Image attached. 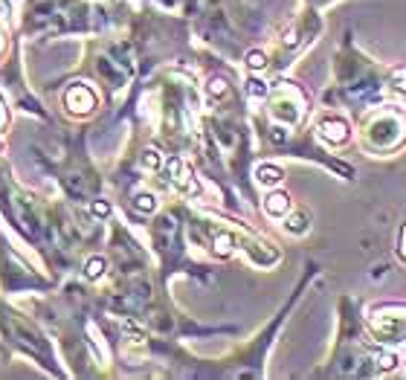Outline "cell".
I'll return each instance as SVG.
<instances>
[{
	"label": "cell",
	"mask_w": 406,
	"mask_h": 380,
	"mask_svg": "<svg viewBox=\"0 0 406 380\" xmlns=\"http://www.w3.org/2000/svg\"><path fill=\"white\" fill-rule=\"evenodd\" d=\"M403 366V352L383 345L366 325V302L351 293L337 299V331L328 354L307 377H386Z\"/></svg>",
	"instance_id": "obj_1"
},
{
	"label": "cell",
	"mask_w": 406,
	"mask_h": 380,
	"mask_svg": "<svg viewBox=\"0 0 406 380\" xmlns=\"http://www.w3.org/2000/svg\"><path fill=\"white\" fill-rule=\"evenodd\" d=\"M395 64L378 61L357 44L354 29H346L331 56V79L319 93V105L343 108L351 117L380 102H395Z\"/></svg>",
	"instance_id": "obj_2"
},
{
	"label": "cell",
	"mask_w": 406,
	"mask_h": 380,
	"mask_svg": "<svg viewBox=\"0 0 406 380\" xmlns=\"http://www.w3.org/2000/svg\"><path fill=\"white\" fill-rule=\"evenodd\" d=\"M354 142L369 157H398L406 151V105L380 102L354 117Z\"/></svg>",
	"instance_id": "obj_3"
},
{
	"label": "cell",
	"mask_w": 406,
	"mask_h": 380,
	"mask_svg": "<svg viewBox=\"0 0 406 380\" xmlns=\"http://www.w3.org/2000/svg\"><path fill=\"white\" fill-rule=\"evenodd\" d=\"M311 131L322 148L339 154L348 145H354V117L343 108H331V105H319L311 117Z\"/></svg>",
	"instance_id": "obj_4"
},
{
	"label": "cell",
	"mask_w": 406,
	"mask_h": 380,
	"mask_svg": "<svg viewBox=\"0 0 406 380\" xmlns=\"http://www.w3.org/2000/svg\"><path fill=\"white\" fill-rule=\"evenodd\" d=\"M366 325L371 337L392 349H406V302L366 305Z\"/></svg>",
	"instance_id": "obj_5"
},
{
	"label": "cell",
	"mask_w": 406,
	"mask_h": 380,
	"mask_svg": "<svg viewBox=\"0 0 406 380\" xmlns=\"http://www.w3.org/2000/svg\"><path fill=\"white\" fill-rule=\"evenodd\" d=\"M64 105H67L70 113H78V117H87V113L96 108V93L85 81H76V85L64 93Z\"/></svg>",
	"instance_id": "obj_6"
},
{
	"label": "cell",
	"mask_w": 406,
	"mask_h": 380,
	"mask_svg": "<svg viewBox=\"0 0 406 380\" xmlns=\"http://www.w3.org/2000/svg\"><path fill=\"white\" fill-rule=\"evenodd\" d=\"M294 206H296V204H294V197H290L285 189H279V186L267 189V197H264V215H267V218L282 221Z\"/></svg>",
	"instance_id": "obj_7"
},
{
	"label": "cell",
	"mask_w": 406,
	"mask_h": 380,
	"mask_svg": "<svg viewBox=\"0 0 406 380\" xmlns=\"http://www.w3.org/2000/svg\"><path fill=\"white\" fill-rule=\"evenodd\" d=\"M311 224H314L311 212H307V209H302V206H294V209H290V212L285 215V218H282L285 233L296 236V238H302V236H307V233H311Z\"/></svg>",
	"instance_id": "obj_8"
},
{
	"label": "cell",
	"mask_w": 406,
	"mask_h": 380,
	"mask_svg": "<svg viewBox=\"0 0 406 380\" xmlns=\"http://www.w3.org/2000/svg\"><path fill=\"white\" fill-rule=\"evenodd\" d=\"M334 3H339V0H302V6L296 12V18L307 21V24H319L325 26V12H328Z\"/></svg>",
	"instance_id": "obj_9"
},
{
	"label": "cell",
	"mask_w": 406,
	"mask_h": 380,
	"mask_svg": "<svg viewBox=\"0 0 406 380\" xmlns=\"http://www.w3.org/2000/svg\"><path fill=\"white\" fill-rule=\"evenodd\" d=\"M166 154L160 151L157 145H149V148H142V154H139V169L142 172H149V174H160L162 169H166Z\"/></svg>",
	"instance_id": "obj_10"
},
{
	"label": "cell",
	"mask_w": 406,
	"mask_h": 380,
	"mask_svg": "<svg viewBox=\"0 0 406 380\" xmlns=\"http://www.w3.org/2000/svg\"><path fill=\"white\" fill-rule=\"evenodd\" d=\"M253 177L258 180V186H267V189H273V186H279L282 180H285V172H282L279 166H270V163H262V166H255Z\"/></svg>",
	"instance_id": "obj_11"
},
{
	"label": "cell",
	"mask_w": 406,
	"mask_h": 380,
	"mask_svg": "<svg viewBox=\"0 0 406 380\" xmlns=\"http://www.w3.org/2000/svg\"><path fill=\"white\" fill-rule=\"evenodd\" d=\"M131 206H134V212H139V215H154V212L160 209V201H157L154 192H137V195L131 197Z\"/></svg>",
	"instance_id": "obj_12"
},
{
	"label": "cell",
	"mask_w": 406,
	"mask_h": 380,
	"mask_svg": "<svg viewBox=\"0 0 406 380\" xmlns=\"http://www.w3.org/2000/svg\"><path fill=\"white\" fill-rule=\"evenodd\" d=\"M105 273H108V258L105 256H90L85 261V279L87 282H99Z\"/></svg>",
	"instance_id": "obj_13"
},
{
	"label": "cell",
	"mask_w": 406,
	"mask_h": 380,
	"mask_svg": "<svg viewBox=\"0 0 406 380\" xmlns=\"http://www.w3.org/2000/svg\"><path fill=\"white\" fill-rule=\"evenodd\" d=\"M87 212H90V218H96V221H105V218H110L113 206H110V204L105 201V197H96V201H90Z\"/></svg>",
	"instance_id": "obj_14"
},
{
	"label": "cell",
	"mask_w": 406,
	"mask_h": 380,
	"mask_svg": "<svg viewBox=\"0 0 406 380\" xmlns=\"http://www.w3.org/2000/svg\"><path fill=\"white\" fill-rule=\"evenodd\" d=\"M395 256L400 264H406V224H400L398 236H395Z\"/></svg>",
	"instance_id": "obj_15"
},
{
	"label": "cell",
	"mask_w": 406,
	"mask_h": 380,
	"mask_svg": "<svg viewBox=\"0 0 406 380\" xmlns=\"http://www.w3.org/2000/svg\"><path fill=\"white\" fill-rule=\"evenodd\" d=\"M3 148H6V145H3V140H0V154H3Z\"/></svg>",
	"instance_id": "obj_16"
},
{
	"label": "cell",
	"mask_w": 406,
	"mask_h": 380,
	"mask_svg": "<svg viewBox=\"0 0 406 380\" xmlns=\"http://www.w3.org/2000/svg\"><path fill=\"white\" fill-rule=\"evenodd\" d=\"M403 366H406V349H403Z\"/></svg>",
	"instance_id": "obj_17"
}]
</instances>
